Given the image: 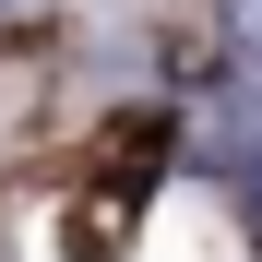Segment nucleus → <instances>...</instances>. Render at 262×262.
Segmentation results:
<instances>
[{"label": "nucleus", "mask_w": 262, "mask_h": 262, "mask_svg": "<svg viewBox=\"0 0 262 262\" xmlns=\"http://www.w3.org/2000/svg\"><path fill=\"white\" fill-rule=\"evenodd\" d=\"M227 36H238V48L262 60V0H227Z\"/></svg>", "instance_id": "nucleus-1"}, {"label": "nucleus", "mask_w": 262, "mask_h": 262, "mask_svg": "<svg viewBox=\"0 0 262 262\" xmlns=\"http://www.w3.org/2000/svg\"><path fill=\"white\" fill-rule=\"evenodd\" d=\"M0 12H48V0H0Z\"/></svg>", "instance_id": "nucleus-2"}]
</instances>
